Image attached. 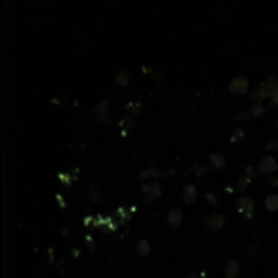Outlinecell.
Returning a JSON list of instances; mask_svg holds the SVG:
<instances>
[{"mask_svg":"<svg viewBox=\"0 0 278 278\" xmlns=\"http://www.w3.org/2000/svg\"><path fill=\"white\" fill-rule=\"evenodd\" d=\"M228 90L231 93H234V95H244V93H247V90H249V82H247V78L243 75L233 76L228 83Z\"/></svg>","mask_w":278,"mask_h":278,"instance_id":"cell-1","label":"cell"},{"mask_svg":"<svg viewBox=\"0 0 278 278\" xmlns=\"http://www.w3.org/2000/svg\"><path fill=\"white\" fill-rule=\"evenodd\" d=\"M121 126H122V130H130V129H132V126H134V122H132V119H130V117H127V119H124L121 122Z\"/></svg>","mask_w":278,"mask_h":278,"instance_id":"cell-24","label":"cell"},{"mask_svg":"<svg viewBox=\"0 0 278 278\" xmlns=\"http://www.w3.org/2000/svg\"><path fill=\"white\" fill-rule=\"evenodd\" d=\"M117 216H119L121 225H124V223H127V220L130 218V210L127 207H119L117 208Z\"/></svg>","mask_w":278,"mask_h":278,"instance_id":"cell-20","label":"cell"},{"mask_svg":"<svg viewBox=\"0 0 278 278\" xmlns=\"http://www.w3.org/2000/svg\"><path fill=\"white\" fill-rule=\"evenodd\" d=\"M236 208H237V212L241 213L243 216H246V218H252V216H254V208H256V204H254V200H252L251 197L243 195V197H239V198H237Z\"/></svg>","mask_w":278,"mask_h":278,"instance_id":"cell-2","label":"cell"},{"mask_svg":"<svg viewBox=\"0 0 278 278\" xmlns=\"http://www.w3.org/2000/svg\"><path fill=\"white\" fill-rule=\"evenodd\" d=\"M166 220H168V225L169 228H173V229H177L181 226V223H182V212L179 210V208H171V210L168 212L166 215Z\"/></svg>","mask_w":278,"mask_h":278,"instance_id":"cell-6","label":"cell"},{"mask_svg":"<svg viewBox=\"0 0 278 278\" xmlns=\"http://www.w3.org/2000/svg\"><path fill=\"white\" fill-rule=\"evenodd\" d=\"M127 109L132 111L134 114H138V112H140V104H138V103H129L127 104Z\"/></svg>","mask_w":278,"mask_h":278,"instance_id":"cell-25","label":"cell"},{"mask_svg":"<svg viewBox=\"0 0 278 278\" xmlns=\"http://www.w3.org/2000/svg\"><path fill=\"white\" fill-rule=\"evenodd\" d=\"M270 99H272V103H273L275 106H278V88L273 91V95H272V98H270Z\"/></svg>","mask_w":278,"mask_h":278,"instance_id":"cell-28","label":"cell"},{"mask_svg":"<svg viewBox=\"0 0 278 278\" xmlns=\"http://www.w3.org/2000/svg\"><path fill=\"white\" fill-rule=\"evenodd\" d=\"M205 225L210 228L212 231H218L223 225H225V216H223L221 213H212L207 216L205 220Z\"/></svg>","mask_w":278,"mask_h":278,"instance_id":"cell-7","label":"cell"},{"mask_svg":"<svg viewBox=\"0 0 278 278\" xmlns=\"http://www.w3.org/2000/svg\"><path fill=\"white\" fill-rule=\"evenodd\" d=\"M210 166L216 171H221V169H225L226 166V156L221 153H212L210 154Z\"/></svg>","mask_w":278,"mask_h":278,"instance_id":"cell-10","label":"cell"},{"mask_svg":"<svg viewBox=\"0 0 278 278\" xmlns=\"http://www.w3.org/2000/svg\"><path fill=\"white\" fill-rule=\"evenodd\" d=\"M142 192L145 194V197L148 198V202H151V200L154 198H160L161 195H163V187H161L160 182H146L142 185Z\"/></svg>","mask_w":278,"mask_h":278,"instance_id":"cell-3","label":"cell"},{"mask_svg":"<svg viewBox=\"0 0 278 278\" xmlns=\"http://www.w3.org/2000/svg\"><path fill=\"white\" fill-rule=\"evenodd\" d=\"M276 127H278V122H276Z\"/></svg>","mask_w":278,"mask_h":278,"instance_id":"cell-32","label":"cell"},{"mask_svg":"<svg viewBox=\"0 0 278 278\" xmlns=\"http://www.w3.org/2000/svg\"><path fill=\"white\" fill-rule=\"evenodd\" d=\"M129 78H130V75L126 68H121V70L115 73V83L122 85V87H126V85L129 83Z\"/></svg>","mask_w":278,"mask_h":278,"instance_id":"cell-17","label":"cell"},{"mask_svg":"<svg viewBox=\"0 0 278 278\" xmlns=\"http://www.w3.org/2000/svg\"><path fill=\"white\" fill-rule=\"evenodd\" d=\"M278 168V163H276V158L275 156H270V154H267V156L260 158V161L257 163V171L259 173H264V174H272L276 171Z\"/></svg>","mask_w":278,"mask_h":278,"instance_id":"cell-4","label":"cell"},{"mask_svg":"<svg viewBox=\"0 0 278 278\" xmlns=\"http://www.w3.org/2000/svg\"><path fill=\"white\" fill-rule=\"evenodd\" d=\"M270 185H278V179H276V181L272 179V181H270Z\"/></svg>","mask_w":278,"mask_h":278,"instance_id":"cell-31","label":"cell"},{"mask_svg":"<svg viewBox=\"0 0 278 278\" xmlns=\"http://www.w3.org/2000/svg\"><path fill=\"white\" fill-rule=\"evenodd\" d=\"M161 176H166V173L161 171V169H158V168H148V169H143V171L138 173V177H140V179H154L156 181Z\"/></svg>","mask_w":278,"mask_h":278,"instance_id":"cell-12","label":"cell"},{"mask_svg":"<svg viewBox=\"0 0 278 278\" xmlns=\"http://www.w3.org/2000/svg\"><path fill=\"white\" fill-rule=\"evenodd\" d=\"M93 112H95V117L98 121H107L109 119V114H111V103L109 101L98 103L95 109H93Z\"/></svg>","mask_w":278,"mask_h":278,"instance_id":"cell-5","label":"cell"},{"mask_svg":"<svg viewBox=\"0 0 278 278\" xmlns=\"http://www.w3.org/2000/svg\"><path fill=\"white\" fill-rule=\"evenodd\" d=\"M265 148H278V138H275L273 142H270V145H267Z\"/></svg>","mask_w":278,"mask_h":278,"instance_id":"cell-29","label":"cell"},{"mask_svg":"<svg viewBox=\"0 0 278 278\" xmlns=\"http://www.w3.org/2000/svg\"><path fill=\"white\" fill-rule=\"evenodd\" d=\"M249 98H251L256 104H260V103H262V99L268 98L267 91H265V88H264V85L260 83V85H257V87L254 88L252 91H249Z\"/></svg>","mask_w":278,"mask_h":278,"instance_id":"cell-11","label":"cell"},{"mask_svg":"<svg viewBox=\"0 0 278 278\" xmlns=\"http://www.w3.org/2000/svg\"><path fill=\"white\" fill-rule=\"evenodd\" d=\"M267 112V107L264 106V104H252V107H251V111H249V114H251V117H260L262 114H265Z\"/></svg>","mask_w":278,"mask_h":278,"instance_id":"cell-18","label":"cell"},{"mask_svg":"<svg viewBox=\"0 0 278 278\" xmlns=\"http://www.w3.org/2000/svg\"><path fill=\"white\" fill-rule=\"evenodd\" d=\"M265 208L268 212H278V194H270L265 198Z\"/></svg>","mask_w":278,"mask_h":278,"instance_id":"cell-15","label":"cell"},{"mask_svg":"<svg viewBox=\"0 0 278 278\" xmlns=\"http://www.w3.org/2000/svg\"><path fill=\"white\" fill-rule=\"evenodd\" d=\"M88 195H90V200L93 204H99L103 200L101 190H99V187H98V185H95V184H91L88 187Z\"/></svg>","mask_w":278,"mask_h":278,"instance_id":"cell-14","label":"cell"},{"mask_svg":"<svg viewBox=\"0 0 278 278\" xmlns=\"http://www.w3.org/2000/svg\"><path fill=\"white\" fill-rule=\"evenodd\" d=\"M249 117H251V114L247 112V111H244V112H239L234 119H236V121H246V119H249Z\"/></svg>","mask_w":278,"mask_h":278,"instance_id":"cell-26","label":"cell"},{"mask_svg":"<svg viewBox=\"0 0 278 278\" xmlns=\"http://www.w3.org/2000/svg\"><path fill=\"white\" fill-rule=\"evenodd\" d=\"M244 137H246L244 129H243V127H237V129H234V130H233V132H231L229 140L233 142V143H237V142H241Z\"/></svg>","mask_w":278,"mask_h":278,"instance_id":"cell-19","label":"cell"},{"mask_svg":"<svg viewBox=\"0 0 278 278\" xmlns=\"http://www.w3.org/2000/svg\"><path fill=\"white\" fill-rule=\"evenodd\" d=\"M87 243H88V246H90V247H88L90 252L96 249V247H95V246H96V244H95V239H93L91 236H87Z\"/></svg>","mask_w":278,"mask_h":278,"instance_id":"cell-27","label":"cell"},{"mask_svg":"<svg viewBox=\"0 0 278 278\" xmlns=\"http://www.w3.org/2000/svg\"><path fill=\"white\" fill-rule=\"evenodd\" d=\"M208 171H210V169H208L207 165H197V166L192 168V174H194L195 177H202V176L207 174Z\"/></svg>","mask_w":278,"mask_h":278,"instance_id":"cell-21","label":"cell"},{"mask_svg":"<svg viewBox=\"0 0 278 278\" xmlns=\"http://www.w3.org/2000/svg\"><path fill=\"white\" fill-rule=\"evenodd\" d=\"M59 177H60L62 184H67V185H70L75 181V176H72L70 173H60Z\"/></svg>","mask_w":278,"mask_h":278,"instance_id":"cell-22","label":"cell"},{"mask_svg":"<svg viewBox=\"0 0 278 278\" xmlns=\"http://www.w3.org/2000/svg\"><path fill=\"white\" fill-rule=\"evenodd\" d=\"M252 179H254L252 176H249V174H246V173H244L241 177H239V181H237V184H236V189H237V190H246V189L252 184Z\"/></svg>","mask_w":278,"mask_h":278,"instance_id":"cell-16","label":"cell"},{"mask_svg":"<svg viewBox=\"0 0 278 278\" xmlns=\"http://www.w3.org/2000/svg\"><path fill=\"white\" fill-rule=\"evenodd\" d=\"M205 198H207V202H210L212 205L218 204V198H216V195L213 194V192H205Z\"/></svg>","mask_w":278,"mask_h":278,"instance_id":"cell-23","label":"cell"},{"mask_svg":"<svg viewBox=\"0 0 278 278\" xmlns=\"http://www.w3.org/2000/svg\"><path fill=\"white\" fill-rule=\"evenodd\" d=\"M182 200H184V204L185 205H192L197 200V189H195V185H192V184H187V185H184V189H182Z\"/></svg>","mask_w":278,"mask_h":278,"instance_id":"cell-9","label":"cell"},{"mask_svg":"<svg viewBox=\"0 0 278 278\" xmlns=\"http://www.w3.org/2000/svg\"><path fill=\"white\" fill-rule=\"evenodd\" d=\"M241 273V264L237 259H229L225 265V276L226 278H237Z\"/></svg>","mask_w":278,"mask_h":278,"instance_id":"cell-8","label":"cell"},{"mask_svg":"<svg viewBox=\"0 0 278 278\" xmlns=\"http://www.w3.org/2000/svg\"><path fill=\"white\" fill-rule=\"evenodd\" d=\"M135 251L140 257L148 256V254L151 252V244H150L148 239H140V241H138L137 246H135Z\"/></svg>","mask_w":278,"mask_h":278,"instance_id":"cell-13","label":"cell"},{"mask_svg":"<svg viewBox=\"0 0 278 278\" xmlns=\"http://www.w3.org/2000/svg\"><path fill=\"white\" fill-rule=\"evenodd\" d=\"M187 278H198V275L194 272V273H190V275H187Z\"/></svg>","mask_w":278,"mask_h":278,"instance_id":"cell-30","label":"cell"}]
</instances>
